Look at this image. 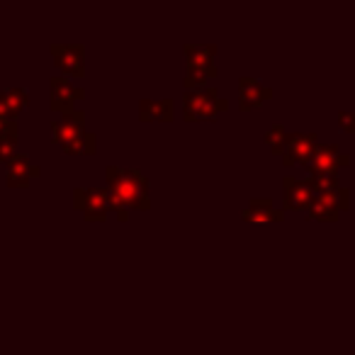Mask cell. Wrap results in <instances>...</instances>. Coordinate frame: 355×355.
I'll return each mask as SVG.
<instances>
[{
    "label": "cell",
    "mask_w": 355,
    "mask_h": 355,
    "mask_svg": "<svg viewBox=\"0 0 355 355\" xmlns=\"http://www.w3.org/2000/svg\"><path fill=\"white\" fill-rule=\"evenodd\" d=\"M17 146V129H8V132H0V161L12 156Z\"/></svg>",
    "instance_id": "17"
},
{
    "label": "cell",
    "mask_w": 355,
    "mask_h": 355,
    "mask_svg": "<svg viewBox=\"0 0 355 355\" xmlns=\"http://www.w3.org/2000/svg\"><path fill=\"white\" fill-rule=\"evenodd\" d=\"M54 61L59 69H64L71 76H83L85 73V59H83V46L80 44H54L51 46Z\"/></svg>",
    "instance_id": "9"
},
{
    "label": "cell",
    "mask_w": 355,
    "mask_h": 355,
    "mask_svg": "<svg viewBox=\"0 0 355 355\" xmlns=\"http://www.w3.org/2000/svg\"><path fill=\"white\" fill-rule=\"evenodd\" d=\"M319 148L314 134H287L285 151H282V163L285 166H309V161L314 158V151Z\"/></svg>",
    "instance_id": "6"
},
{
    "label": "cell",
    "mask_w": 355,
    "mask_h": 355,
    "mask_svg": "<svg viewBox=\"0 0 355 355\" xmlns=\"http://www.w3.org/2000/svg\"><path fill=\"white\" fill-rule=\"evenodd\" d=\"M183 107L188 122H202V119H214L217 112L227 110V100L219 98V93L214 88L188 90L183 100Z\"/></svg>",
    "instance_id": "2"
},
{
    "label": "cell",
    "mask_w": 355,
    "mask_h": 355,
    "mask_svg": "<svg viewBox=\"0 0 355 355\" xmlns=\"http://www.w3.org/2000/svg\"><path fill=\"white\" fill-rule=\"evenodd\" d=\"M107 180L112 205L122 222L127 219V209H148V183L139 171L107 166Z\"/></svg>",
    "instance_id": "1"
},
{
    "label": "cell",
    "mask_w": 355,
    "mask_h": 355,
    "mask_svg": "<svg viewBox=\"0 0 355 355\" xmlns=\"http://www.w3.org/2000/svg\"><path fill=\"white\" fill-rule=\"evenodd\" d=\"M350 207V190L340 185L334 193L316 195L311 207L306 209V217L314 219V222H338L340 212Z\"/></svg>",
    "instance_id": "3"
},
{
    "label": "cell",
    "mask_w": 355,
    "mask_h": 355,
    "mask_svg": "<svg viewBox=\"0 0 355 355\" xmlns=\"http://www.w3.org/2000/svg\"><path fill=\"white\" fill-rule=\"evenodd\" d=\"M282 188H285V209H292V212H306L316 198L309 180L285 178V180H282Z\"/></svg>",
    "instance_id": "7"
},
{
    "label": "cell",
    "mask_w": 355,
    "mask_h": 355,
    "mask_svg": "<svg viewBox=\"0 0 355 355\" xmlns=\"http://www.w3.org/2000/svg\"><path fill=\"white\" fill-rule=\"evenodd\" d=\"M83 95V90L76 88L69 78H54L51 80V107L59 114L76 112V100Z\"/></svg>",
    "instance_id": "8"
},
{
    "label": "cell",
    "mask_w": 355,
    "mask_h": 355,
    "mask_svg": "<svg viewBox=\"0 0 355 355\" xmlns=\"http://www.w3.org/2000/svg\"><path fill=\"white\" fill-rule=\"evenodd\" d=\"M139 114L144 122H171L173 119V103L171 100H161V103H151V100H141L139 105Z\"/></svg>",
    "instance_id": "15"
},
{
    "label": "cell",
    "mask_w": 355,
    "mask_h": 355,
    "mask_svg": "<svg viewBox=\"0 0 355 355\" xmlns=\"http://www.w3.org/2000/svg\"><path fill=\"white\" fill-rule=\"evenodd\" d=\"M270 98H272V90L268 85L258 83V80L241 78V83H239V107L241 110L258 107V105H263Z\"/></svg>",
    "instance_id": "10"
},
{
    "label": "cell",
    "mask_w": 355,
    "mask_h": 355,
    "mask_svg": "<svg viewBox=\"0 0 355 355\" xmlns=\"http://www.w3.org/2000/svg\"><path fill=\"white\" fill-rule=\"evenodd\" d=\"M266 141H268V146H270L272 151L282 156V151H285V144H287V129L282 127V124H275V127L266 134Z\"/></svg>",
    "instance_id": "16"
},
{
    "label": "cell",
    "mask_w": 355,
    "mask_h": 355,
    "mask_svg": "<svg viewBox=\"0 0 355 355\" xmlns=\"http://www.w3.org/2000/svg\"><path fill=\"white\" fill-rule=\"evenodd\" d=\"M338 124L343 132L355 134V112H340L338 114Z\"/></svg>",
    "instance_id": "18"
},
{
    "label": "cell",
    "mask_w": 355,
    "mask_h": 355,
    "mask_svg": "<svg viewBox=\"0 0 355 355\" xmlns=\"http://www.w3.org/2000/svg\"><path fill=\"white\" fill-rule=\"evenodd\" d=\"M30 103L27 90L22 88H8L0 90V114H6L8 119H15L20 114V110Z\"/></svg>",
    "instance_id": "14"
},
{
    "label": "cell",
    "mask_w": 355,
    "mask_h": 355,
    "mask_svg": "<svg viewBox=\"0 0 355 355\" xmlns=\"http://www.w3.org/2000/svg\"><path fill=\"white\" fill-rule=\"evenodd\" d=\"M37 175H40V166H35L27 156L10 158V166H8V185L10 188H25Z\"/></svg>",
    "instance_id": "12"
},
{
    "label": "cell",
    "mask_w": 355,
    "mask_h": 355,
    "mask_svg": "<svg viewBox=\"0 0 355 355\" xmlns=\"http://www.w3.org/2000/svg\"><path fill=\"white\" fill-rule=\"evenodd\" d=\"M185 54H188V69L207 71L209 76L217 73V69H214V54H217V46L188 44V46H185Z\"/></svg>",
    "instance_id": "13"
},
{
    "label": "cell",
    "mask_w": 355,
    "mask_h": 355,
    "mask_svg": "<svg viewBox=\"0 0 355 355\" xmlns=\"http://www.w3.org/2000/svg\"><path fill=\"white\" fill-rule=\"evenodd\" d=\"M350 166V156L336 144H319L314 158L309 161V175H338V168Z\"/></svg>",
    "instance_id": "5"
},
{
    "label": "cell",
    "mask_w": 355,
    "mask_h": 355,
    "mask_svg": "<svg viewBox=\"0 0 355 355\" xmlns=\"http://www.w3.org/2000/svg\"><path fill=\"white\" fill-rule=\"evenodd\" d=\"M73 205L88 219H98V222H103L110 214V209L114 207L112 195L105 188H78L73 193Z\"/></svg>",
    "instance_id": "4"
},
{
    "label": "cell",
    "mask_w": 355,
    "mask_h": 355,
    "mask_svg": "<svg viewBox=\"0 0 355 355\" xmlns=\"http://www.w3.org/2000/svg\"><path fill=\"white\" fill-rule=\"evenodd\" d=\"M243 219L253 224H268V222H282L285 214H282V209H275V205L268 198H258L251 200L248 207L243 209Z\"/></svg>",
    "instance_id": "11"
}]
</instances>
